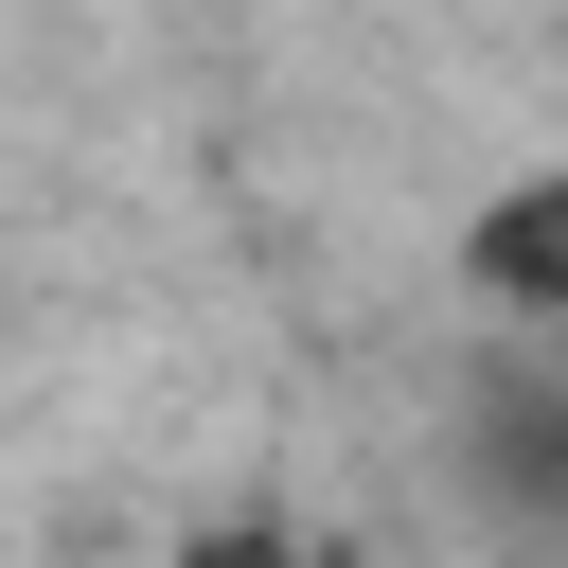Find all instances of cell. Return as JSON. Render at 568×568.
Wrapping results in <instances>:
<instances>
[{"label": "cell", "instance_id": "1", "mask_svg": "<svg viewBox=\"0 0 568 568\" xmlns=\"http://www.w3.org/2000/svg\"><path fill=\"white\" fill-rule=\"evenodd\" d=\"M444 266H462V302H479L497 337H550V355H568V160H515V178L462 213Z\"/></svg>", "mask_w": 568, "mask_h": 568}, {"label": "cell", "instance_id": "2", "mask_svg": "<svg viewBox=\"0 0 568 568\" xmlns=\"http://www.w3.org/2000/svg\"><path fill=\"white\" fill-rule=\"evenodd\" d=\"M462 479H479V497H497L515 532H568V355H550V337H515V355L479 373Z\"/></svg>", "mask_w": 568, "mask_h": 568}, {"label": "cell", "instance_id": "3", "mask_svg": "<svg viewBox=\"0 0 568 568\" xmlns=\"http://www.w3.org/2000/svg\"><path fill=\"white\" fill-rule=\"evenodd\" d=\"M178 568H302V550H284V532H195Z\"/></svg>", "mask_w": 568, "mask_h": 568}]
</instances>
